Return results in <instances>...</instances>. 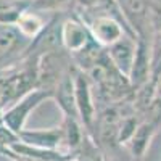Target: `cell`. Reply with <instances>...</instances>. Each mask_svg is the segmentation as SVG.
<instances>
[{"mask_svg":"<svg viewBox=\"0 0 161 161\" xmlns=\"http://www.w3.org/2000/svg\"><path fill=\"white\" fill-rule=\"evenodd\" d=\"M73 58L64 48L50 52L37 58V89L48 92L50 95L61 79L73 69Z\"/></svg>","mask_w":161,"mask_h":161,"instance_id":"cell-1","label":"cell"},{"mask_svg":"<svg viewBox=\"0 0 161 161\" xmlns=\"http://www.w3.org/2000/svg\"><path fill=\"white\" fill-rule=\"evenodd\" d=\"M74 95H76V108L79 114V121L84 126L86 132L95 140L93 127L97 126V102L93 95V87L89 76L74 66Z\"/></svg>","mask_w":161,"mask_h":161,"instance_id":"cell-2","label":"cell"},{"mask_svg":"<svg viewBox=\"0 0 161 161\" xmlns=\"http://www.w3.org/2000/svg\"><path fill=\"white\" fill-rule=\"evenodd\" d=\"M126 24L137 39L152 40V0H116Z\"/></svg>","mask_w":161,"mask_h":161,"instance_id":"cell-3","label":"cell"},{"mask_svg":"<svg viewBox=\"0 0 161 161\" xmlns=\"http://www.w3.org/2000/svg\"><path fill=\"white\" fill-rule=\"evenodd\" d=\"M48 98H52L48 92L42 89H34L29 93H26L23 98H19L16 103H13L10 108H7L0 116V119L11 132H15L18 136L23 129H26L24 126L28 123L29 114Z\"/></svg>","mask_w":161,"mask_h":161,"instance_id":"cell-4","label":"cell"},{"mask_svg":"<svg viewBox=\"0 0 161 161\" xmlns=\"http://www.w3.org/2000/svg\"><path fill=\"white\" fill-rule=\"evenodd\" d=\"M92 40L93 39L89 32V28L77 15L63 18V23H61V45L71 57L77 55L79 52H82Z\"/></svg>","mask_w":161,"mask_h":161,"instance_id":"cell-5","label":"cell"},{"mask_svg":"<svg viewBox=\"0 0 161 161\" xmlns=\"http://www.w3.org/2000/svg\"><path fill=\"white\" fill-rule=\"evenodd\" d=\"M105 50L111 64L124 77H129L134 58H136V52H137V39L132 36H124L123 39H119L118 42H114Z\"/></svg>","mask_w":161,"mask_h":161,"instance_id":"cell-6","label":"cell"},{"mask_svg":"<svg viewBox=\"0 0 161 161\" xmlns=\"http://www.w3.org/2000/svg\"><path fill=\"white\" fill-rule=\"evenodd\" d=\"M129 84L136 92L152 79V64H150V40L137 39V52L129 74Z\"/></svg>","mask_w":161,"mask_h":161,"instance_id":"cell-7","label":"cell"},{"mask_svg":"<svg viewBox=\"0 0 161 161\" xmlns=\"http://www.w3.org/2000/svg\"><path fill=\"white\" fill-rule=\"evenodd\" d=\"M19 142L37 147L44 150H60L63 145V132L61 127H50V129H23L18 134ZM64 153V152H63Z\"/></svg>","mask_w":161,"mask_h":161,"instance_id":"cell-8","label":"cell"},{"mask_svg":"<svg viewBox=\"0 0 161 161\" xmlns=\"http://www.w3.org/2000/svg\"><path fill=\"white\" fill-rule=\"evenodd\" d=\"M158 127H159V124L153 123V121L142 119V123L139 124L137 130L134 132L132 139L126 145V148L129 150V153L134 159H142L147 155V152H148L150 145H152V140L158 132Z\"/></svg>","mask_w":161,"mask_h":161,"instance_id":"cell-9","label":"cell"},{"mask_svg":"<svg viewBox=\"0 0 161 161\" xmlns=\"http://www.w3.org/2000/svg\"><path fill=\"white\" fill-rule=\"evenodd\" d=\"M52 98L60 106L63 116H71V118L79 119L77 108H76V95H74V66L61 79V82L57 86V89L53 90Z\"/></svg>","mask_w":161,"mask_h":161,"instance_id":"cell-10","label":"cell"},{"mask_svg":"<svg viewBox=\"0 0 161 161\" xmlns=\"http://www.w3.org/2000/svg\"><path fill=\"white\" fill-rule=\"evenodd\" d=\"M48 19H45L42 16V13H39V11H34V10H28V11H24L23 15L19 16V19L16 21V29L21 32L23 37H26L28 40H32L44 31V28L47 26Z\"/></svg>","mask_w":161,"mask_h":161,"instance_id":"cell-11","label":"cell"},{"mask_svg":"<svg viewBox=\"0 0 161 161\" xmlns=\"http://www.w3.org/2000/svg\"><path fill=\"white\" fill-rule=\"evenodd\" d=\"M32 0H0V24L15 26L24 11L31 8Z\"/></svg>","mask_w":161,"mask_h":161,"instance_id":"cell-12","label":"cell"},{"mask_svg":"<svg viewBox=\"0 0 161 161\" xmlns=\"http://www.w3.org/2000/svg\"><path fill=\"white\" fill-rule=\"evenodd\" d=\"M77 0H32L31 2V10L39 11V13H63L64 10L71 8L76 5Z\"/></svg>","mask_w":161,"mask_h":161,"instance_id":"cell-13","label":"cell"},{"mask_svg":"<svg viewBox=\"0 0 161 161\" xmlns=\"http://www.w3.org/2000/svg\"><path fill=\"white\" fill-rule=\"evenodd\" d=\"M150 64H152V79L153 82L161 77V29L156 31L150 40Z\"/></svg>","mask_w":161,"mask_h":161,"instance_id":"cell-14","label":"cell"},{"mask_svg":"<svg viewBox=\"0 0 161 161\" xmlns=\"http://www.w3.org/2000/svg\"><path fill=\"white\" fill-rule=\"evenodd\" d=\"M18 136L15 132H11L3 123H2V119H0V150H8L10 147L18 142Z\"/></svg>","mask_w":161,"mask_h":161,"instance_id":"cell-15","label":"cell"},{"mask_svg":"<svg viewBox=\"0 0 161 161\" xmlns=\"http://www.w3.org/2000/svg\"><path fill=\"white\" fill-rule=\"evenodd\" d=\"M0 161H18L8 150H0Z\"/></svg>","mask_w":161,"mask_h":161,"instance_id":"cell-16","label":"cell"},{"mask_svg":"<svg viewBox=\"0 0 161 161\" xmlns=\"http://www.w3.org/2000/svg\"><path fill=\"white\" fill-rule=\"evenodd\" d=\"M64 161H77L76 158H69V159H64Z\"/></svg>","mask_w":161,"mask_h":161,"instance_id":"cell-17","label":"cell"}]
</instances>
